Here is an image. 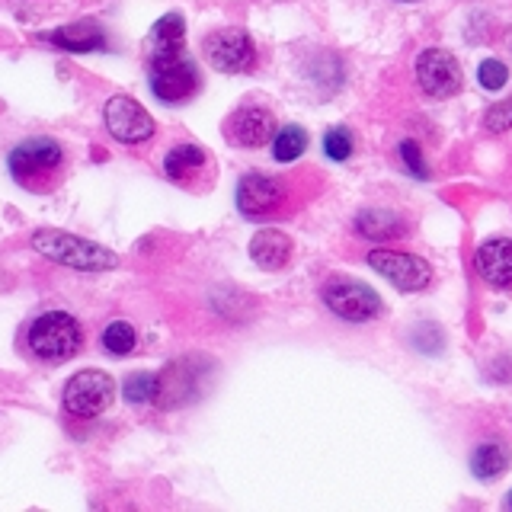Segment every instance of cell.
Returning a JSON list of instances; mask_svg holds the SVG:
<instances>
[{"label": "cell", "instance_id": "1", "mask_svg": "<svg viewBox=\"0 0 512 512\" xmlns=\"http://www.w3.org/2000/svg\"><path fill=\"white\" fill-rule=\"evenodd\" d=\"M7 164H10L13 180L23 189L48 192L61 176L64 151H61V144L52 138H26L23 144H16V148L10 151Z\"/></svg>", "mask_w": 512, "mask_h": 512}, {"label": "cell", "instance_id": "2", "mask_svg": "<svg viewBox=\"0 0 512 512\" xmlns=\"http://www.w3.org/2000/svg\"><path fill=\"white\" fill-rule=\"evenodd\" d=\"M32 247H36L42 256H48L52 263L61 266H71V269H84V272H106V269H116L119 266V256L93 244V240H84L77 234L68 231H36L32 234Z\"/></svg>", "mask_w": 512, "mask_h": 512}, {"label": "cell", "instance_id": "3", "mask_svg": "<svg viewBox=\"0 0 512 512\" xmlns=\"http://www.w3.org/2000/svg\"><path fill=\"white\" fill-rule=\"evenodd\" d=\"M29 349L42 362H68L84 349V327L64 311H48L29 327Z\"/></svg>", "mask_w": 512, "mask_h": 512}, {"label": "cell", "instance_id": "4", "mask_svg": "<svg viewBox=\"0 0 512 512\" xmlns=\"http://www.w3.org/2000/svg\"><path fill=\"white\" fill-rule=\"evenodd\" d=\"M112 397H116V381H112L100 368H84L77 372L68 384H64V410L77 420H93L112 407Z\"/></svg>", "mask_w": 512, "mask_h": 512}, {"label": "cell", "instance_id": "5", "mask_svg": "<svg viewBox=\"0 0 512 512\" xmlns=\"http://www.w3.org/2000/svg\"><path fill=\"white\" fill-rule=\"evenodd\" d=\"M151 93L160 103H183L199 90V71L183 55H167V58H151Z\"/></svg>", "mask_w": 512, "mask_h": 512}, {"label": "cell", "instance_id": "6", "mask_svg": "<svg viewBox=\"0 0 512 512\" xmlns=\"http://www.w3.org/2000/svg\"><path fill=\"white\" fill-rule=\"evenodd\" d=\"M324 304L336 317L352 320V324H365L381 314V298L356 279H330L324 285Z\"/></svg>", "mask_w": 512, "mask_h": 512}, {"label": "cell", "instance_id": "7", "mask_svg": "<svg viewBox=\"0 0 512 512\" xmlns=\"http://www.w3.org/2000/svg\"><path fill=\"white\" fill-rule=\"evenodd\" d=\"M202 52H205L208 64H212L215 71H224V74L250 71L253 61H256L253 39L247 36L244 29H218V32H212V36H205Z\"/></svg>", "mask_w": 512, "mask_h": 512}, {"label": "cell", "instance_id": "8", "mask_svg": "<svg viewBox=\"0 0 512 512\" xmlns=\"http://www.w3.org/2000/svg\"><path fill=\"white\" fill-rule=\"evenodd\" d=\"M368 266L378 276H384L391 285H397L400 292H420L429 285L432 269L426 260H420L416 253H400V250H372L368 253Z\"/></svg>", "mask_w": 512, "mask_h": 512}, {"label": "cell", "instance_id": "9", "mask_svg": "<svg viewBox=\"0 0 512 512\" xmlns=\"http://www.w3.org/2000/svg\"><path fill=\"white\" fill-rule=\"evenodd\" d=\"M103 122L109 128V135L122 144H141L154 135V119L132 96H112L103 106Z\"/></svg>", "mask_w": 512, "mask_h": 512}, {"label": "cell", "instance_id": "10", "mask_svg": "<svg viewBox=\"0 0 512 512\" xmlns=\"http://www.w3.org/2000/svg\"><path fill=\"white\" fill-rule=\"evenodd\" d=\"M416 80H420V87L429 96L445 100V96L458 93L461 87V64L455 61L452 52H445V48H426V52L416 58Z\"/></svg>", "mask_w": 512, "mask_h": 512}, {"label": "cell", "instance_id": "11", "mask_svg": "<svg viewBox=\"0 0 512 512\" xmlns=\"http://www.w3.org/2000/svg\"><path fill=\"white\" fill-rule=\"evenodd\" d=\"M285 199V186L276 176L266 173H247L244 180L237 183V208L247 218H263L272 215Z\"/></svg>", "mask_w": 512, "mask_h": 512}, {"label": "cell", "instance_id": "12", "mask_svg": "<svg viewBox=\"0 0 512 512\" xmlns=\"http://www.w3.org/2000/svg\"><path fill=\"white\" fill-rule=\"evenodd\" d=\"M228 141L237 148H263L276 135V119L263 106H244L228 119Z\"/></svg>", "mask_w": 512, "mask_h": 512}, {"label": "cell", "instance_id": "13", "mask_svg": "<svg viewBox=\"0 0 512 512\" xmlns=\"http://www.w3.org/2000/svg\"><path fill=\"white\" fill-rule=\"evenodd\" d=\"M474 266L480 279L490 285H512V240L509 237H493L487 244L477 247Z\"/></svg>", "mask_w": 512, "mask_h": 512}, {"label": "cell", "instance_id": "14", "mask_svg": "<svg viewBox=\"0 0 512 512\" xmlns=\"http://www.w3.org/2000/svg\"><path fill=\"white\" fill-rule=\"evenodd\" d=\"M42 39H45V42H52V45H58V48H64V52H74V55L103 52V48H106L103 29L96 26L93 20H87V23H71V26H64V29L45 32Z\"/></svg>", "mask_w": 512, "mask_h": 512}, {"label": "cell", "instance_id": "15", "mask_svg": "<svg viewBox=\"0 0 512 512\" xmlns=\"http://www.w3.org/2000/svg\"><path fill=\"white\" fill-rule=\"evenodd\" d=\"M250 256L260 269H282L292 260V237L282 231H260L250 240Z\"/></svg>", "mask_w": 512, "mask_h": 512}, {"label": "cell", "instance_id": "16", "mask_svg": "<svg viewBox=\"0 0 512 512\" xmlns=\"http://www.w3.org/2000/svg\"><path fill=\"white\" fill-rule=\"evenodd\" d=\"M186 52V23L180 13L160 16L151 29V58L183 55Z\"/></svg>", "mask_w": 512, "mask_h": 512}, {"label": "cell", "instance_id": "17", "mask_svg": "<svg viewBox=\"0 0 512 512\" xmlns=\"http://www.w3.org/2000/svg\"><path fill=\"white\" fill-rule=\"evenodd\" d=\"M356 231L372 240H394L407 234V218L388 212V208H365L356 218Z\"/></svg>", "mask_w": 512, "mask_h": 512}, {"label": "cell", "instance_id": "18", "mask_svg": "<svg viewBox=\"0 0 512 512\" xmlns=\"http://www.w3.org/2000/svg\"><path fill=\"white\" fill-rule=\"evenodd\" d=\"M199 167H205V151L199 144H176V148L164 157V170L176 183H186Z\"/></svg>", "mask_w": 512, "mask_h": 512}, {"label": "cell", "instance_id": "19", "mask_svg": "<svg viewBox=\"0 0 512 512\" xmlns=\"http://www.w3.org/2000/svg\"><path fill=\"white\" fill-rule=\"evenodd\" d=\"M509 468V452L503 445H496V442H484V445H477V452L471 455V471L477 477H496V474H503Z\"/></svg>", "mask_w": 512, "mask_h": 512}, {"label": "cell", "instance_id": "20", "mask_svg": "<svg viewBox=\"0 0 512 512\" xmlns=\"http://www.w3.org/2000/svg\"><path fill=\"white\" fill-rule=\"evenodd\" d=\"M308 148V135H304L301 125H285L276 132L272 138V157L279 160V164H288V160H298Z\"/></svg>", "mask_w": 512, "mask_h": 512}, {"label": "cell", "instance_id": "21", "mask_svg": "<svg viewBox=\"0 0 512 512\" xmlns=\"http://www.w3.org/2000/svg\"><path fill=\"white\" fill-rule=\"evenodd\" d=\"M100 343L106 352H112V356H128V352L138 346V330L132 324H125V320H116V324H109L103 330Z\"/></svg>", "mask_w": 512, "mask_h": 512}, {"label": "cell", "instance_id": "22", "mask_svg": "<svg viewBox=\"0 0 512 512\" xmlns=\"http://www.w3.org/2000/svg\"><path fill=\"white\" fill-rule=\"evenodd\" d=\"M128 404H148L160 394V378L151 375V372H138V375H128L125 388H122Z\"/></svg>", "mask_w": 512, "mask_h": 512}, {"label": "cell", "instance_id": "23", "mask_svg": "<svg viewBox=\"0 0 512 512\" xmlns=\"http://www.w3.org/2000/svg\"><path fill=\"white\" fill-rule=\"evenodd\" d=\"M324 154L330 160H346L352 154V135L346 132V128H330V132L324 135Z\"/></svg>", "mask_w": 512, "mask_h": 512}, {"label": "cell", "instance_id": "24", "mask_svg": "<svg viewBox=\"0 0 512 512\" xmlns=\"http://www.w3.org/2000/svg\"><path fill=\"white\" fill-rule=\"evenodd\" d=\"M397 154H400V160H404L407 170L416 176V180H426V176H429V167H426V160H423L420 144H416V141H400Z\"/></svg>", "mask_w": 512, "mask_h": 512}, {"label": "cell", "instance_id": "25", "mask_svg": "<svg viewBox=\"0 0 512 512\" xmlns=\"http://www.w3.org/2000/svg\"><path fill=\"white\" fill-rule=\"evenodd\" d=\"M506 64L503 61H496V58H487L484 64L477 68V80H480V87H487V90H500L506 84Z\"/></svg>", "mask_w": 512, "mask_h": 512}, {"label": "cell", "instance_id": "26", "mask_svg": "<svg viewBox=\"0 0 512 512\" xmlns=\"http://www.w3.org/2000/svg\"><path fill=\"white\" fill-rule=\"evenodd\" d=\"M484 125L490 128L493 135H503V132H509V128H512V100L490 106V112H487Z\"/></svg>", "mask_w": 512, "mask_h": 512}, {"label": "cell", "instance_id": "27", "mask_svg": "<svg viewBox=\"0 0 512 512\" xmlns=\"http://www.w3.org/2000/svg\"><path fill=\"white\" fill-rule=\"evenodd\" d=\"M506 506H509V509H512V493H509V496H506Z\"/></svg>", "mask_w": 512, "mask_h": 512}]
</instances>
